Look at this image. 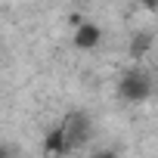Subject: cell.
Here are the masks:
<instances>
[{
    "label": "cell",
    "instance_id": "obj_1",
    "mask_svg": "<svg viewBox=\"0 0 158 158\" xmlns=\"http://www.w3.org/2000/svg\"><path fill=\"white\" fill-rule=\"evenodd\" d=\"M118 96L124 102H146L152 96V74L146 68H127L118 81Z\"/></svg>",
    "mask_w": 158,
    "mask_h": 158
},
{
    "label": "cell",
    "instance_id": "obj_2",
    "mask_svg": "<svg viewBox=\"0 0 158 158\" xmlns=\"http://www.w3.org/2000/svg\"><path fill=\"white\" fill-rule=\"evenodd\" d=\"M62 130H65V136H68V146L71 149H81L93 133V124H90V118L84 115V112H71V115H65V121H62Z\"/></svg>",
    "mask_w": 158,
    "mask_h": 158
},
{
    "label": "cell",
    "instance_id": "obj_3",
    "mask_svg": "<svg viewBox=\"0 0 158 158\" xmlns=\"http://www.w3.org/2000/svg\"><path fill=\"white\" fill-rule=\"evenodd\" d=\"M71 44L77 50H96L102 44V28L96 22H81L74 28V34H71Z\"/></svg>",
    "mask_w": 158,
    "mask_h": 158
},
{
    "label": "cell",
    "instance_id": "obj_4",
    "mask_svg": "<svg viewBox=\"0 0 158 158\" xmlns=\"http://www.w3.org/2000/svg\"><path fill=\"white\" fill-rule=\"evenodd\" d=\"M44 152H47V155H65V152H71V146H68V136H65L62 124H59V127H53V130L47 133V139H44Z\"/></svg>",
    "mask_w": 158,
    "mask_h": 158
},
{
    "label": "cell",
    "instance_id": "obj_5",
    "mask_svg": "<svg viewBox=\"0 0 158 158\" xmlns=\"http://www.w3.org/2000/svg\"><path fill=\"white\" fill-rule=\"evenodd\" d=\"M149 50H152V34H149V31H136V34L130 37V44H127V56H130L133 62L146 59Z\"/></svg>",
    "mask_w": 158,
    "mask_h": 158
}]
</instances>
